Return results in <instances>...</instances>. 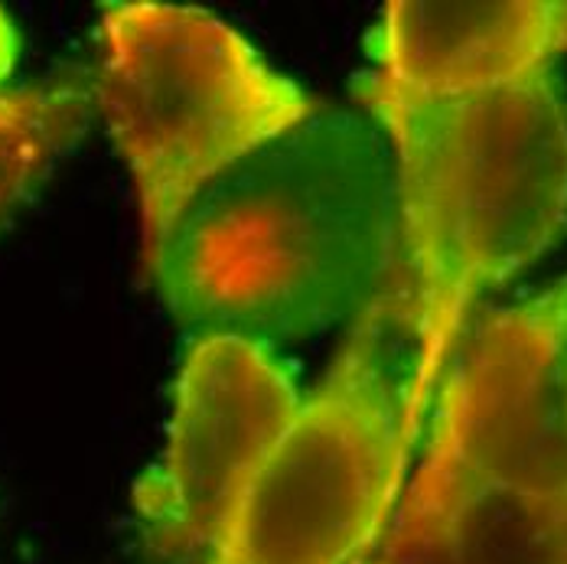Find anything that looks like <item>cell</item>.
I'll return each instance as SVG.
<instances>
[{
    "label": "cell",
    "instance_id": "cell-1",
    "mask_svg": "<svg viewBox=\"0 0 567 564\" xmlns=\"http://www.w3.org/2000/svg\"><path fill=\"white\" fill-rule=\"evenodd\" d=\"M398 248L395 157L362 114L320 112L219 176L151 281L176 320L281 346L362 314Z\"/></svg>",
    "mask_w": 567,
    "mask_h": 564
},
{
    "label": "cell",
    "instance_id": "cell-2",
    "mask_svg": "<svg viewBox=\"0 0 567 564\" xmlns=\"http://www.w3.org/2000/svg\"><path fill=\"white\" fill-rule=\"evenodd\" d=\"M359 102L395 157L398 242L414 314L401 411L411 460L476 304L567 232V102L551 69L444 102H411L359 82Z\"/></svg>",
    "mask_w": 567,
    "mask_h": 564
},
{
    "label": "cell",
    "instance_id": "cell-3",
    "mask_svg": "<svg viewBox=\"0 0 567 564\" xmlns=\"http://www.w3.org/2000/svg\"><path fill=\"white\" fill-rule=\"evenodd\" d=\"M375 564H567V281L473 320Z\"/></svg>",
    "mask_w": 567,
    "mask_h": 564
},
{
    "label": "cell",
    "instance_id": "cell-4",
    "mask_svg": "<svg viewBox=\"0 0 567 564\" xmlns=\"http://www.w3.org/2000/svg\"><path fill=\"white\" fill-rule=\"evenodd\" d=\"M95 99L134 180L147 278L219 176L320 112L219 17L157 0L105 7Z\"/></svg>",
    "mask_w": 567,
    "mask_h": 564
},
{
    "label": "cell",
    "instance_id": "cell-5",
    "mask_svg": "<svg viewBox=\"0 0 567 564\" xmlns=\"http://www.w3.org/2000/svg\"><path fill=\"white\" fill-rule=\"evenodd\" d=\"M414 314L401 284L355 320L203 564H349L389 525L408 476L401 411Z\"/></svg>",
    "mask_w": 567,
    "mask_h": 564
},
{
    "label": "cell",
    "instance_id": "cell-6",
    "mask_svg": "<svg viewBox=\"0 0 567 564\" xmlns=\"http://www.w3.org/2000/svg\"><path fill=\"white\" fill-rule=\"evenodd\" d=\"M300 404L268 346L223 334L196 339L173 386L164 451L134 486L147 555L164 564L206 562Z\"/></svg>",
    "mask_w": 567,
    "mask_h": 564
},
{
    "label": "cell",
    "instance_id": "cell-7",
    "mask_svg": "<svg viewBox=\"0 0 567 564\" xmlns=\"http://www.w3.org/2000/svg\"><path fill=\"white\" fill-rule=\"evenodd\" d=\"M551 0H395L385 3L375 69L362 85L444 102L486 95L548 72Z\"/></svg>",
    "mask_w": 567,
    "mask_h": 564
},
{
    "label": "cell",
    "instance_id": "cell-8",
    "mask_svg": "<svg viewBox=\"0 0 567 564\" xmlns=\"http://www.w3.org/2000/svg\"><path fill=\"white\" fill-rule=\"evenodd\" d=\"M89 117L92 99L79 82L0 92V216L40 186Z\"/></svg>",
    "mask_w": 567,
    "mask_h": 564
},
{
    "label": "cell",
    "instance_id": "cell-9",
    "mask_svg": "<svg viewBox=\"0 0 567 564\" xmlns=\"http://www.w3.org/2000/svg\"><path fill=\"white\" fill-rule=\"evenodd\" d=\"M17 53H20V37L13 20L7 17V10L0 7V82L13 72L17 65Z\"/></svg>",
    "mask_w": 567,
    "mask_h": 564
},
{
    "label": "cell",
    "instance_id": "cell-10",
    "mask_svg": "<svg viewBox=\"0 0 567 564\" xmlns=\"http://www.w3.org/2000/svg\"><path fill=\"white\" fill-rule=\"evenodd\" d=\"M551 40L555 53H567V0H551Z\"/></svg>",
    "mask_w": 567,
    "mask_h": 564
}]
</instances>
